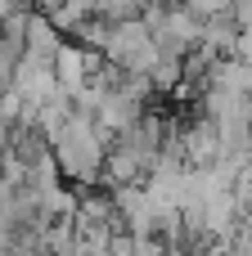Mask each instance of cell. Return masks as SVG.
I'll use <instances>...</instances> for the list:
<instances>
[{"label":"cell","instance_id":"277c9868","mask_svg":"<svg viewBox=\"0 0 252 256\" xmlns=\"http://www.w3.org/2000/svg\"><path fill=\"white\" fill-rule=\"evenodd\" d=\"M248 158H252V140H248Z\"/></svg>","mask_w":252,"mask_h":256},{"label":"cell","instance_id":"7a4b0ae2","mask_svg":"<svg viewBox=\"0 0 252 256\" xmlns=\"http://www.w3.org/2000/svg\"><path fill=\"white\" fill-rule=\"evenodd\" d=\"M95 76H99V54H95L90 45L63 40V50H59V58H54V81H59V90H63V94H77V90H86Z\"/></svg>","mask_w":252,"mask_h":256},{"label":"cell","instance_id":"6da1fadb","mask_svg":"<svg viewBox=\"0 0 252 256\" xmlns=\"http://www.w3.org/2000/svg\"><path fill=\"white\" fill-rule=\"evenodd\" d=\"M50 153H54V162H59L63 176L90 184L95 176H104V162H108V135L95 126V117L72 112V117L50 135Z\"/></svg>","mask_w":252,"mask_h":256},{"label":"cell","instance_id":"5b68a950","mask_svg":"<svg viewBox=\"0 0 252 256\" xmlns=\"http://www.w3.org/2000/svg\"><path fill=\"white\" fill-rule=\"evenodd\" d=\"M72 256H81V252H72Z\"/></svg>","mask_w":252,"mask_h":256},{"label":"cell","instance_id":"3957f363","mask_svg":"<svg viewBox=\"0 0 252 256\" xmlns=\"http://www.w3.org/2000/svg\"><path fill=\"white\" fill-rule=\"evenodd\" d=\"M135 256H171L162 238H135Z\"/></svg>","mask_w":252,"mask_h":256}]
</instances>
